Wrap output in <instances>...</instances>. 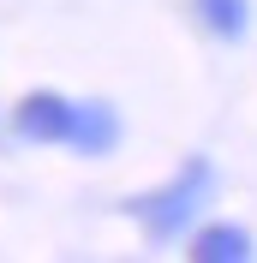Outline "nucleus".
<instances>
[{
  "mask_svg": "<svg viewBox=\"0 0 257 263\" xmlns=\"http://www.w3.org/2000/svg\"><path fill=\"white\" fill-rule=\"evenodd\" d=\"M204 180H209V167H204V162H192V174H179V180L168 185V192L144 197V203H138V215H144V228L156 233V239L179 233V228H186V215L197 210V197H204Z\"/></svg>",
  "mask_w": 257,
  "mask_h": 263,
  "instance_id": "f257e3e1",
  "label": "nucleus"
},
{
  "mask_svg": "<svg viewBox=\"0 0 257 263\" xmlns=\"http://www.w3.org/2000/svg\"><path fill=\"white\" fill-rule=\"evenodd\" d=\"M72 126H78V108L54 90H36L18 102V132L30 144H72Z\"/></svg>",
  "mask_w": 257,
  "mask_h": 263,
  "instance_id": "f03ea898",
  "label": "nucleus"
},
{
  "mask_svg": "<svg viewBox=\"0 0 257 263\" xmlns=\"http://www.w3.org/2000/svg\"><path fill=\"white\" fill-rule=\"evenodd\" d=\"M114 138H120V120H114L108 102H90V108H78V126H72V144H78V149L102 156V149H114Z\"/></svg>",
  "mask_w": 257,
  "mask_h": 263,
  "instance_id": "7ed1b4c3",
  "label": "nucleus"
},
{
  "mask_svg": "<svg viewBox=\"0 0 257 263\" xmlns=\"http://www.w3.org/2000/svg\"><path fill=\"white\" fill-rule=\"evenodd\" d=\"M192 257H204V263H240V257H251V233L245 228H233V221H222V228H204L192 239Z\"/></svg>",
  "mask_w": 257,
  "mask_h": 263,
  "instance_id": "20e7f679",
  "label": "nucleus"
},
{
  "mask_svg": "<svg viewBox=\"0 0 257 263\" xmlns=\"http://www.w3.org/2000/svg\"><path fill=\"white\" fill-rule=\"evenodd\" d=\"M197 12L215 36H245V0H197Z\"/></svg>",
  "mask_w": 257,
  "mask_h": 263,
  "instance_id": "39448f33",
  "label": "nucleus"
}]
</instances>
